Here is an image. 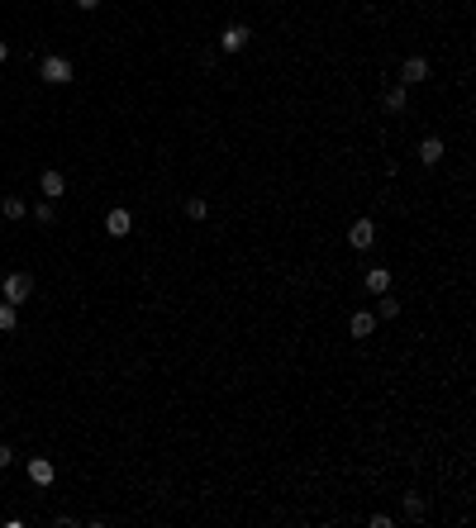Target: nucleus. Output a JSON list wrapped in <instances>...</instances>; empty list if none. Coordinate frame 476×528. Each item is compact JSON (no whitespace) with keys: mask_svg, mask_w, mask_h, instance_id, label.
<instances>
[{"mask_svg":"<svg viewBox=\"0 0 476 528\" xmlns=\"http://www.w3.org/2000/svg\"><path fill=\"white\" fill-rule=\"evenodd\" d=\"M38 77H43L48 86H67V81H72V62L53 53V57H43V67H38Z\"/></svg>","mask_w":476,"mask_h":528,"instance_id":"1","label":"nucleus"},{"mask_svg":"<svg viewBox=\"0 0 476 528\" xmlns=\"http://www.w3.org/2000/svg\"><path fill=\"white\" fill-rule=\"evenodd\" d=\"M29 295H33V276L29 272H10V276H5V300H10V304H24Z\"/></svg>","mask_w":476,"mask_h":528,"instance_id":"2","label":"nucleus"},{"mask_svg":"<svg viewBox=\"0 0 476 528\" xmlns=\"http://www.w3.org/2000/svg\"><path fill=\"white\" fill-rule=\"evenodd\" d=\"M248 38H253V29H248V24H229V29L220 33V48H224V53H243V48H248Z\"/></svg>","mask_w":476,"mask_h":528,"instance_id":"3","label":"nucleus"},{"mask_svg":"<svg viewBox=\"0 0 476 528\" xmlns=\"http://www.w3.org/2000/svg\"><path fill=\"white\" fill-rule=\"evenodd\" d=\"M38 191H43V200H63V195H67V176L63 172H43V176H38Z\"/></svg>","mask_w":476,"mask_h":528,"instance_id":"4","label":"nucleus"},{"mask_svg":"<svg viewBox=\"0 0 476 528\" xmlns=\"http://www.w3.org/2000/svg\"><path fill=\"white\" fill-rule=\"evenodd\" d=\"M443 138H438V133H428L424 143H419V162H424V167H438V162H443Z\"/></svg>","mask_w":476,"mask_h":528,"instance_id":"5","label":"nucleus"},{"mask_svg":"<svg viewBox=\"0 0 476 528\" xmlns=\"http://www.w3.org/2000/svg\"><path fill=\"white\" fill-rule=\"evenodd\" d=\"M348 243L352 248H372V243H377V224H372V219H357V224L348 229Z\"/></svg>","mask_w":476,"mask_h":528,"instance_id":"6","label":"nucleus"},{"mask_svg":"<svg viewBox=\"0 0 476 528\" xmlns=\"http://www.w3.org/2000/svg\"><path fill=\"white\" fill-rule=\"evenodd\" d=\"M400 81H405V86H419V81H428V62H424V57H405V67H400Z\"/></svg>","mask_w":476,"mask_h":528,"instance_id":"7","label":"nucleus"},{"mask_svg":"<svg viewBox=\"0 0 476 528\" xmlns=\"http://www.w3.org/2000/svg\"><path fill=\"white\" fill-rule=\"evenodd\" d=\"M53 476H58V466L48 462V457H29V480L33 485H53Z\"/></svg>","mask_w":476,"mask_h":528,"instance_id":"8","label":"nucleus"},{"mask_svg":"<svg viewBox=\"0 0 476 528\" xmlns=\"http://www.w3.org/2000/svg\"><path fill=\"white\" fill-rule=\"evenodd\" d=\"M129 229H134L129 209H110V214H105V233H110V238H124Z\"/></svg>","mask_w":476,"mask_h":528,"instance_id":"9","label":"nucleus"},{"mask_svg":"<svg viewBox=\"0 0 476 528\" xmlns=\"http://www.w3.org/2000/svg\"><path fill=\"white\" fill-rule=\"evenodd\" d=\"M348 329H352V338H372V329H377V314H372V309H357Z\"/></svg>","mask_w":476,"mask_h":528,"instance_id":"10","label":"nucleus"},{"mask_svg":"<svg viewBox=\"0 0 476 528\" xmlns=\"http://www.w3.org/2000/svg\"><path fill=\"white\" fill-rule=\"evenodd\" d=\"M367 290H372V295H386V290H391V272H386V267H372V272H367Z\"/></svg>","mask_w":476,"mask_h":528,"instance_id":"11","label":"nucleus"},{"mask_svg":"<svg viewBox=\"0 0 476 528\" xmlns=\"http://www.w3.org/2000/svg\"><path fill=\"white\" fill-rule=\"evenodd\" d=\"M24 200H19V195H5V200H0V214H5V219H24Z\"/></svg>","mask_w":476,"mask_h":528,"instance_id":"12","label":"nucleus"},{"mask_svg":"<svg viewBox=\"0 0 476 528\" xmlns=\"http://www.w3.org/2000/svg\"><path fill=\"white\" fill-rule=\"evenodd\" d=\"M405 100H410V96H405V86H391V91H386V110L400 114V110H405Z\"/></svg>","mask_w":476,"mask_h":528,"instance_id":"13","label":"nucleus"},{"mask_svg":"<svg viewBox=\"0 0 476 528\" xmlns=\"http://www.w3.org/2000/svg\"><path fill=\"white\" fill-rule=\"evenodd\" d=\"M15 324H19V309H15L10 300H5V304H0V334H10Z\"/></svg>","mask_w":476,"mask_h":528,"instance_id":"14","label":"nucleus"},{"mask_svg":"<svg viewBox=\"0 0 476 528\" xmlns=\"http://www.w3.org/2000/svg\"><path fill=\"white\" fill-rule=\"evenodd\" d=\"M377 314H381V319H396V314H400V300L391 295V290L381 295V309H377Z\"/></svg>","mask_w":476,"mask_h":528,"instance_id":"15","label":"nucleus"},{"mask_svg":"<svg viewBox=\"0 0 476 528\" xmlns=\"http://www.w3.org/2000/svg\"><path fill=\"white\" fill-rule=\"evenodd\" d=\"M33 219H38V224H53V219H58V209H53V200H43V205H33Z\"/></svg>","mask_w":476,"mask_h":528,"instance_id":"16","label":"nucleus"},{"mask_svg":"<svg viewBox=\"0 0 476 528\" xmlns=\"http://www.w3.org/2000/svg\"><path fill=\"white\" fill-rule=\"evenodd\" d=\"M405 514H410V519H419V514H424V500H419V495H405Z\"/></svg>","mask_w":476,"mask_h":528,"instance_id":"17","label":"nucleus"},{"mask_svg":"<svg viewBox=\"0 0 476 528\" xmlns=\"http://www.w3.org/2000/svg\"><path fill=\"white\" fill-rule=\"evenodd\" d=\"M186 214H190V219H205V200H200V195H195V200H186Z\"/></svg>","mask_w":476,"mask_h":528,"instance_id":"18","label":"nucleus"},{"mask_svg":"<svg viewBox=\"0 0 476 528\" xmlns=\"http://www.w3.org/2000/svg\"><path fill=\"white\" fill-rule=\"evenodd\" d=\"M10 462H15V452H10L5 443H0V466H10Z\"/></svg>","mask_w":476,"mask_h":528,"instance_id":"19","label":"nucleus"},{"mask_svg":"<svg viewBox=\"0 0 476 528\" xmlns=\"http://www.w3.org/2000/svg\"><path fill=\"white\" fill-rule=\"evenodd\" d=\"M5 57H10V43H5V38H0V62H5Z\"/></svg>","mask_w":476,"mask_h":528,"instance_id":"20","label":"nucleus"},{"mask_svg":"<svg viewBox=\"0 0 476 528\" xmlns=\"http://www.w3.org/2000/svg\"><path fill=\"white\" fill-rule=\"evenodd\" d=\"M77 5H81V10H95V5H100V0H77Z\"/></svg>","mask_w":476,"mask_h":528,"instance_id":"21","label":"nucleus"}]
</instances>
